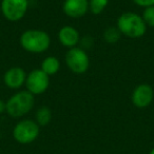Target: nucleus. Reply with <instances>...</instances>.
Masks as SVG:
<instances>
[{"label": "nucleus", "mask_w": 154, "mask_h": 154, "mask_svg": "<svg viewBox=\"0 0 154 154\" xmlns=\"http://www.w3.org/2000/svg\"><path fill=\"white\" fill-rule=\"evenodd\" d=\"M19 42L26 52L31 54H42L51 45V37L48 32L39 29H30L20 35Z\"/></svg>", "instance_id": "nucleus-1"}, {"label": "nucleus", "mask_w": 154, "mask_h": 154, "mask_svg": "<svg viewBox=\"0 0 154 154\" xmlns=\"http://www.w3.org/2000/svg\"><path fill=\"white\" fill-rule=\"evenodd\" d=\"M116 26L122 36L132 39L143 37L148 29L141 15L135 12H125L118 16L116 20Z\"/></svg>", "instance_id": "nucleus-2"}, {"label": "nucleus", "mask_w": 154, "mask_h": 154, "mask_svg": "<svg viewBox=\"0 0 154 154\" xmlns=\"http://www.w3.org/2000/svg\"><path fill=\"white\" fill-rule=\"evenodd\" d=\"M35 107V96L29 91L22 90L13 94L5 101V112L13 118H21Z\"/></svg>", "instance_id": "nucleus-3"}, {"label": "nucleus", "mask_w": 154, "mask_h": 154, "mask_svg": "<svg viewBox=\"0 0 154 154\" xmlns=\"http://www.w3.org/2000/svg\"><path fill=\"white\" fill-rule=\"evenodd\" d=\"M40 127L34 119L23 118L13 128V137L18 143L28 145L35 141L39 136Z\"/></svg>", "instance_id": "nucleus-4"}, {"label": "nucleus", "mask_w": 154, "mask_h": 154, "mask_svg": "<svg viewBox=\"0 0 154 154\" xmlns=\"http://www.w3.org/2000/svg\"><path fill=\"white\" fill-rule=\"evenodd\" d=\"M64 61L69 70L77 75L84 74L90 68V58L88 53L80 47L69 49L64 56Z\"/></svg>", "instance_id": "nucleus-5"}, {"label": "nucleus", "mask_w": 154, "mask_h": 154, "mask_svg": "<svg viewBox=\"0 0 154 154\" xmlns=\"http://www.w3.org/2000/svg\"><path fill=\"white\" fill-rule=\"evenodd\" d=\"M29 10V0H1L0 11L2 16L11 22L21 20Z\"/></svg>", "instance_id": "nucleus-6"}, {"label": "nucleus", "mask_w": 154, "mask_h": 154, "mask_svg": "<svg viewBox=\"0 0 154 154\" xmlns=\"http://www.w3.org/2000/svg\"><path fill=\"white\" fill-rule=\"evenodd\" d=\"M26 91L34 96L41 95L48 90L50 86V76L47 75L41 69H35L26 75Z\"/></svg>", "instance_id": "nucleus-7"}, {"label": "nucleus", "mask_w": 154, "mask_h": 154, "mask_svg": "<svg viewBox=\"0 0 154 154\" xmlns=\"http://www.w3.org/2000/svg\"><path fill=\"white\" fill-rule=\"evenodd\" d=\"M154 99V89L149 84H140L133 90L131 101L133 106L138 109L149 107Z\"/></svg>", "instance_id": "nucleus-8"}, {"label": "nucleus", "mask_w": 154, "mask_h": 154, "mask_svg": "<svg viewBox=\"0 0 154 154\" xmlns=\"http://www.w3.org/2000/svg\"><path fill=\"white\" fill-rule=\"evenodd\" d=\"M26 72L21 66H12L3 74V82L9 89L18 90L26 85Z\"/></svg>", "instance_id": "nucleus-9"}, {"label": "nucleus", "mask_w": 154, "mask_h": 154, "mask_svg": "<svg viewBox=\"0 0 154 154\" xmlns=\"http://www.w3.org/2000/svg\"><path fill=\"white\" fill-rule=\"evenodd\" d=\"M62 11L72 19H79L89 12V0H64Z\"/></svg>", "instance_id": "nucleus-10"}, {"label": "nucleus", "mask_w": 154, "mask_h": 154, "mask_svg": "<svg viewBox=\"0 0 154 154\" xmlns=\"http://www.w3.org/2000/svg\"><path fill=\"white\" fill-rule=\"evenodd\" d=\"M58 41L64 48L72 49L78 47L80 41V34L76 28L72 26H64L58 31L57 34Z\"/></svg>", "instance_id": "nucleus-11"}, {"label": "nucleus", "mask_w": 154, "mask_h": 154, "mask_svg": "<svg viewBox=\"0 0 154 154\" xmlns=\"http://www.w3.org/2000/svg\"><path fill=\"white\" fill-rule=\"evenodd\" d=\"M40 69L50 77L57 74L60 70V61L56 56H48L41 61Z\"/></svg>", "instance_id": "nucleus-12"}, {"label": "nucleus", "mask_w": 154, "mask_h": 154, "mask_svg": "<svg viewBox=\"0 0 154 154\" xmlns=\"http://www.w3.org/2000/svg\"><path fill=\"white\" fill-rule=\"evenodd\" d=\"M35 122L39 127H45L52 120V111L48 106H41L35 113Z\"/></svg>", "instance_id": "nucleus-13"}, {"label": "nucleus", "mask_w": 154, "mask_h": 154, "mask_svg": "<svg viewBox=\"0 0 154 154\" xmlns=\"http://www.w3.org/2000/svg\"><path fill=\"white\" fill-rule=\"evenodd\" d=\"M122 36V33L119 32L117 26H109L103 32V39H105L106 42L110 43V45L117 43Z\"/></svg>", "instance_id": "nucleus-14"}, {"label": "nucleus", "mask_w": 154, "mask_h": 154, "mask_svg": "<svg viewBox=\"0 0 154 154\" xmlns=\"http://www.w3.org/2000/svg\"><path fill=\"white\" fill-rule=\"evenodd\" d=\"M109 5V0H89V11L94 15H99Z\"/></svg>", "instance_id": "nucleus-15"}, {"label": "nucleus", "mask_w": 154, "mask_h": 154, "mask_svg": "<svg viewBox=\"0 0 154 154\" xmlns=\"http://www.w3.org/2000/svg\"><path fill=\"white\" fill-rule=\"evenodd\" d=\"M143 21L148 28H154V5L145 8L141 14Z\"/></svg>", "instance_id": "nucleus-16"}, {"label": "nucleus", "mask_w": 154, "mask_h": 154, "mask_svg": "<svg viewBox=\"0 0 154 154\" xmlns=\"http://www.w3.org/2000/svg\"><path fill=\"white\" fill-rule=\"evenodd\" d=\"M79 43L82 45V49L85 50V51H87V50L91 49L93 45V43H94V40H93L92 38H91L90 36H86V37H82V38H80V41Z\"/></svg>", "instance_id": "nucleus-17"}, {"label": "nucleus", "mask_w": 154, "mask_h": 154, "mask_svg": "<svg viewBox=\"0 0 154 154\" xmlns=\"http://www.w3.org/2000/svg\"><path fill=\"white\" fill-rule=\"evenodd\" d=\"M133 2L136 5L140 8H148V7H153L154 5V0H132Z\"/></svg>", "instance_id": "nucleus-18"}, {"label": "nucleus", "mask_w": 154, "mask_h": 154, "mask_svg": "<svg viewBox=\"0 0 154 154\" xmlns=\"http://www.w3.org/2000/svg\"><path fill=\"white\" fill-rule=\"evenodd\" d=\"M5 112V101H3L0 98V114H2Z\"/></svg>", "instance_id": "nucleus-19"}, {"label": "nucleus", "mask_w": 154, "mask_h": 154, "mask_svg": "<svg viewBox=\"0 0 154 154\" xmlns=\"http://www.w3.org/2000/svg\"><path fill=\"white\" fill-rule=\"evenodd\" d=\"M149 154H154V148L151 150V151H150V153H149Z\"/></svg>", "instance_id": "nucleus-20"}, {"label": "nucleus", "mask_w": 154, "mask_h": 154, "mask_svg": "<svg viewBox=\"0 0 154 154\" xmlns=\"http://www.w3.org/2000/svg\"><path fill=\"white\" fill-rule=\"evenodd\" d=\"M0 82H1V79H0Z\"/></svg>", "instance_id": "nucleus-21"}]
</instances>
